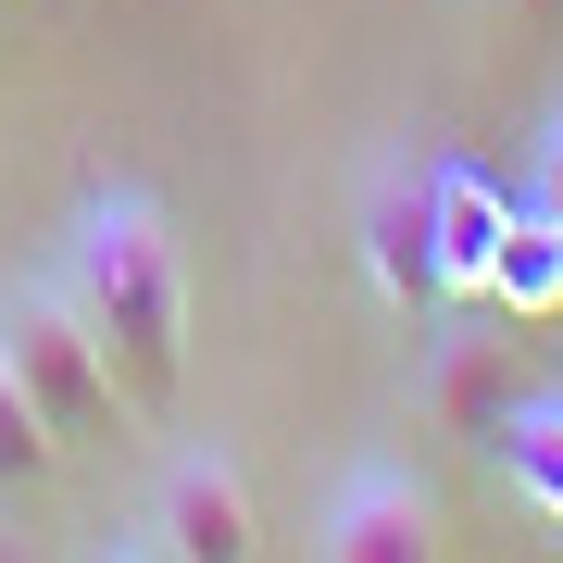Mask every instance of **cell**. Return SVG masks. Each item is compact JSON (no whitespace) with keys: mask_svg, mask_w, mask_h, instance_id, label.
<instances>
[{"mask_svg":"<svg viewBox=\"0 0 563 563\" xmlns=\"http://www.w3.org/2000/svg\"><path fill=\"white\" fill-rule=\"evenodd\" d=\"M63 301H76V325L101 339L125 413H176L188 388V251L176 225H163V201H139V188H88L76 213H63Z\"/></svg>","mask_w":563,"mask_h":563,"instance_id":"cell-1","label":"cell"},{"mask_svg":"<svg viewBox=\"0 0 563 563\" xmlns=\"http://www.w3.org/2000/svg\"><path fill=\"white\" fill-rule=\"evenodd\" d=\"M0 376L38 401V426H51L63 451H76V439H101V426H125V388H113L101 339L76 325L63 276H13V288H0Z\"/></svg>","mask_w":563,"mask_h":563,"instance_id":"cell-2","label":"cell"},{"mask_svg":"<svg viewBox=\"0 0 563 563\" xmlns=\"http://www.w3.org/2000/svg\"><path fill=\"white\" fill-rule=\"evenodd\" d=\"M363 276H376L388 313H439L451 276H439V151H376L363 163Z\"/></svg>","mask_w":563,"mask_h":563,"instance_id":"cell-3","label":"cell"},{"mask_svg":"<svg viewBox=\"0 0 563 563\" xmlns=\"http://www.w3.org/2000/svg\"><path fill=\"white\" fill-rule=\"evenodd\" d=\"M251 539H263V514H251L239 451H225V439H188L176 463H163V488H151V514H139L125 551H151V563H239Z\"/></svg>","mask_w":563,"mask_h":563,"instance_id":"cell-4","label":"cell"},{"mask_svg":"<svg viewBox=\"0 0 563 563\" xmlns=\"http://www.w3.org/2000/svg\"><path fill=\"white\" fill-rule=\"evenodd\" d=\"M313 551L325 563H426L439 551V501H426L401 463H351L339 501H325V526H313Z\"/></svg>","mask_w":563,"mask_h":563,"instance_id":"cell-5","label":"cell"},{"mask_svg":"<svg viewBox=\"0 0 563 563\" xmlns=\"http://www.w3.org/2000/svg\"><path fill=\"white\" fill-rule=\"evenodd\" d=\"M514 201L526 188H501V176H476L463 151H439V276H451V301H488V263H501Z\"/></svg>","mask_w":563,"mask_h":563,"instance_id":"cell-6","label":"cell"},{"mask_svg":"<svg viewBox=\"0 0 563 563\" xmlns=\"http://www.w3.org/2000/svg\"><path fill=\"white\" fill-rule=\"evenodd\" d=\"M426 413L451 426V439H501L514 413V339H439V363H426Z\"/></svg>","mask_w":563,"mask_h":563,"instance_id":"cell-7","label":"cell"},{"mask_svg":"<svg viewBox=\"0 0 563 563\" xmlns=\"http://www.w3.org/2000/svg\"><path fill=\"white\" fill-rule=\"evenodd\" d=\"M488 463L514 476V501H539L563 526V388H514V413H501V439H488Z\"/></svg>","mask_w":563,"mask_h":563,"instance_id":"cell-8","label":"cell"},{"mask_svg":"<svg viewBox=\"0 0 563 563\" xmlns=\"http://www.w3.org/2000/svg\"><path fill=\"white\" fill-rule=\"evenodd\" d=\"M488 301H501V313H563V225L539 201H514L501 263H488Z\"/></svg>","mask_w":563,"mask_h":563,"instance_id":"cell-9","label":"cell"},{"mask_svg":"<svg viewBox=\"0 0 563 563\" xmlns=\"http://www.w3.org/2000/svg\"><path fill=\"white\" fill-rule=\"evenodd\" d=\"M51 463H63V439L38 426V401H25L13 376H0V488H38Z\"/></svg>","mask_w":563,"mask_h":563,"instance_id":"cell-10","label":"cell"},{"mask_svg":"<svg viewBox=\"0 0 563 563\" xmlns=\"http://www.w3.org/2000/svg\"><path fill=\"white\" fill-rule=\"evenodd\" d=\"M526 201H539V213L563 225V101H551V125H539V163H526Z\"/></svg>","mask_w":563,"mask_h":563,"instance_id":"cell-11","label":"cell"},{"mask_svg":"<svg viewBox=\"0 0 563 563\" xmlns=\"http://www.w3.org/2000/svg\"><path fill=\"white\" fill-rule=\"evenodd\" d=\"M551 13H563V0H551Z\"/></svg>","mask_w":563,"mask_h":563,"instance_id":"cell-12","label":"cell"}]
</instances>
